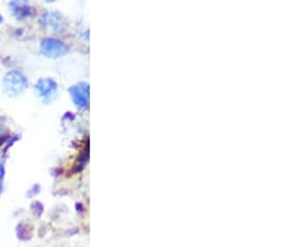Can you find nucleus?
<instances>
[{
	"instance_id": "1a4fd4ad",
	"label": "nucleus",
	"mask_w": 281,
	"mask_h": 247,
	"mask_svg": "<svg viewBox=\"0 0 281 247\" xmlns=\"http://www.w3.org/2000/svg\"><path fill=\"white\" fill-rule=\"evenodd\" d=\"M3 23H4V18H3V14L0 13V25H2Z\"/></svg>"
},
{
	"instance_id": "39448f33",
	"label": "nucleus",
	"mask_w": 281,
	"mask_h": 247,
	"mask_svg": "<svg viewBox=\"0 0 281 247\" xmlns=\"http://www.w3.org/2000/svg\"><path fill=\"white\" fill-rule=\"evenodd\" d=\"M69 97L71 98L74 106L80 111H85L89 109L90 101V86L86 81H79L68 88Z\"/></svg>"
},
{
	"instance_id": "0eeeda50",
	"label": "nucleus",
	"mask_w": 281,
	"mask_h": 247,
	"mask_svg": "<svg viewBox=\"0 0 281 247\" xmlns=\"http://www.w3.org/2000/svg\"><path fill=\"white\" fill-rule=\"evenodd\" d=\"M8 134H9V130H8L5 119L0 115V141L4 140V139L8 136Z\"/></svg>"
},
{
	"instance_id": "9b49d317",
	"label": "nucleus",
	"mask_w": 281,
	"mask_h": 247,
	"mask_svg": "<svg viewBox=\"0 0 281 247\" xmlns=\"http://www.w3.org/2000/svg\"><path fill=\"white\" fill-rule=\"evenodd\" d=\"M0 43H2V36H0Z\"/></svg>"
},
{
	"instance_id": "20e7f679",
	"label": "nucleus",
	"mask_w": 281,
	"mask_h": 247,
	"mask_svg": "<svg viewBox=\"0 0 281 247\" xmlns=\"http://www.w3.org/2000/svg\"><path fill=\"white\" fill-rule=\"evenodd\" d=\"M39 24L44 30L59 35L66 30V19L62 13L55 10H45L40 15Z\"/></svg>"
},
{
	"instance_id": "6e6552de",
	"label": "nucleus",
	"mask_w": 281,
	"mask_h": 247,
	"mask_svg": "<svg viewBox=\"0 0 281 247\" xmlns=\"http://www.w3.org/2000/svg\"><path fill=\"white\" fill-rule=\"evenodd\" d=\"M4 177H5V159L2 158L0 159V195L3 193V182H4Z\"/></svg>"
},
{
	"instance_id": "f257e3e1",
	"label": "nucleus",
	"mask_w": 281,
	"mask_h": 247,
	"mask_svg": "<svg viewBox=\"0 0 281 247\" xmlns=\"http://www.w3.org/2000/svg\"><path fill=\"white\" fill-rule=\"evenodd\" d=\"M29 88L27 75L18 69L8 70L2 78V89L9 98H19L25 94Z\"/></svg>"
},
{
	"instance_id": "9d476101",
	"label": "nucleus",
	"mask_w": 281,
	"mask_h": 247,
	"mask_svg": "<svg viewBox=\"0 0 281 247\" xmlns=\"http://www.w3.org/2000/svg\"><path fill=\"white\" fill-rule=\"evenodd\" d=\"M45 3H54V2H57V0H44Z\"/></svg>"
},
{
	"instance_id": "423d86ee",
	"label": "nucleus",
	"mask_w": 281,
	"mask_h": 247,
	"mask_svg": "<svg viewBox=\"0 0 281 247\" xmlns=\"http://www.w3.org/2000/svg\"><path fill=\"white\" fill-rule=\"evenodd\" d=\"M9 11L16 22H24L33 16L34 8L30 0H11L8 5Z\"/></svg>"
},
{
	"instance_id": "f03ea898",
	"label": "nucleus",
	"mask_w": 281,
	"mask_h": 247,
	"mask_svg": "<svg viewBox=\"0 0 281 247\" xmlns=\"http://www.w3.org/2000/svg\"><path fill=\"white\" fill-rule=\"evenodd\" d=\"M70 53V46L55 36H45L40 42V54L48 59H60Z\"/></svg>"
},
{
	"instance_id": "7ed1b4c3",
	"label": "nucleus",
	"mask_w": 281,
	"mask_h": 247,
	"mask_svg": "<svg viewBox=\"0 0 281 247\" xmlns=\"http://www.w3.org/2000/svg\"><path fill=\"white\" fill-rule=\"evenodd\" d=\"M34 92L43 104L48 105L53 103L59 94V84L53 78H40L34 84Z\"/></svg>"
}]
</instances>
